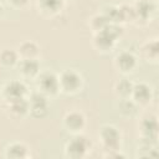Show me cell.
Listing matches in <instances>:
<instances>
[{"label": "cell", "instance_id": "22", "mask_svg": "<svg viewBox=\"0 0 159 159\" xmlns=\"http://www.w3.org/2000/svg\"><path fill=\"white\" fill-rule=\"evenodd\" d=\"M102 14L107 17V20L111 24H122V17H120V10L119 6L116 5H107L102 9Z\"/></svg>", "mask_w": 159, "mask_h": 159}, {"label": "cell", "instance_id": "10", "mask_svg": "<svg viewBox=\"0 0 159 159\" xmlns=\"http://www.w3.org/2000/svg\"><path fill=\"white\" fill-rule=\"evenodd\" d=\"M113 65L119 72L130 73L137 68L138 58L133 52H130L128 50H123L116 55V57L113 60Z\"/></svg>", "mask_w": 159, "mask_h": 159}, {"label": "cell", "instance_id": "17", "mask_svg": "<svg viewBox=\"0 0 159 159\" xmlns=\"http://www.w3.org/2000/svg\"><path fill=\"white\" fill-rule=\"evenodd\" d=\"M17 53L20 58H37V56L40 55V47L36 42L31 41V40H26L22 41L19 46H17Z\"/></svg>", "mask_w": 159, "mask_h": 159}, {"label": "cell", "instance_id": "24", "mask_svg": "<svg viewBox=\"0 0 159 159\" xmlns=\"http://www.w3.org/2000/svg\"><path fill=\"white\" fill-rule=\"evenodd\" d=\"M122 22H135V12L132 4H122L119 5Z\"/></svg>", "mask_w": 159, "mask_h": 159}, {"label": "cell", "instance_id": "14", "mask_svg": "<svg viewBox=\"0 0 159 159\" xmlns=\"http://www.w3.org/2000/svg\"><path fill=\"white\" fill-rule=\"evenodd\" d=\"M16 66L19 68V72L26 78H36L41 70L37 58H20Z\"/></svg>", "mask_w": 159, "mask_h": 159}, {"label": "cell", "instance_id": "29", "mask_svg": "<svg viewBox=\"0 0 159 159\" xmlns=\"http://www.w3.org/2000/svg\"><path fill=\"white\" fill-rule=\"evenodd\" d=\"M1 1H2V0H0V2H1Z\"/></svg>", "mask_w": 159, "mask_h": 159}, {"label": "cell", "instance_id": "13", "mask_svg": "<svg viewBox=\"0 0 159 159\" xmlns=\"http://www.w3.org/2000/svg\"><path fill=\"white\" fill-rule=\"evenodd\" d=\"M139 53H140V57L145 62L153 63V65L158 63V60H159V42H158V39L153 37V39H148L145 42H143L140 45Z\"/></svg>", "mask_w": 159, "mask_h": 159}, {"label": "cell", "instance_id": "11", "mask_svg": "<svg viewBox=\"0 0 159 159\" xmlns=\"http://www.w3.org/2000/svg\"><path fill=\"white\" fill-rule=\"evenodd\" d=\"M130 98L134 101V103L138 107H145L148 106L153 99V89L152 87L145 82H137L133 83Z\"/></svg>", "mask_w": 159, "mask_h": 159}, {"label": "cell", "instance_id": "16", "mask_svg": "<svg viewBox=\"0 0 159 159\" xmlns=\"http://www.w3.org/2000/svg\"><path fill=\"white\" fill-rule=\"evenodd\" d=\"M30 155L29 148L26 144L21 142H14L6 145L5 148V157L9 159H24Z\"/></svg>", "mask_w": 159, "mask_h": 159}, {"label": "cell", "instance_id": "26", "mask_svg": "<svg viewBox=\"0 0 159 159\" xmlns=\"http://www.w3.org/2000/svg\"><path fill=\"white\" fill-rule=\"evenodd\" d=\"M2 14H4V7H2V5H1V2H0V17L2 16Z\"/></svg>", "mask_w": 159, "mask_h": 159}, {"label": "cell", "instance_id": "3", "mask_svg": "<svg viewBox=\"0 0 159 159\" xmlns=\"http://www.w3.org/2000/svg\"><path fill=\"white\" fill-rule=\"evenodd\" d=\"M91 148L92 143L86 135L81 133L73 134V137L66 143L65 155L71 159H82L88 154Z\"/></svg>", "mask_w": 159, "mask_h": 159}, {"label": "cell", "instance_id": "21", "mask_svg": "<svg viewBox=\"0 0 159 159\" xmlns=\"http://www.w3.org/2000/svg\"><path fill=\"white\" fill-rule=\"evenodd\" d=\"M139 107L134 103V101L128 97V98H119L118 103V112L123 117H133L137 113V109Z\"/></svg>", "mask_w": 159, "mask_h": 159}, {"label": "cell", "instance_id": "9", "mask_svg": "<svg viewBox=\"0 0 159 159\" xmlns=\"http://www.w3.org/2000/svg\"><path fill=\"white\" fill-rule=\"evenodd\" d=\"M132 5L135 12V22L145 24L150 21L157 11V1L153 0H135Z\"/></svg>", "mask_w": 159, "mask_h": 159}, {"label": "cell", "instance_id": "20", "mask_svg": "<svg viewBox=\"0 0 159 159\" xmlns=\"http://www.w3.org/2000/svg\"><path fill=\"white\" fill-rule=\"evenodd\" d=\"M132 88H133V82L125 77L118 80L114 83V93L118 98H128L130 97L132 93Z\"/></svg>", "mask_w": 159, "mask_h": 159}, {"label": "cell", "instance_id": "18", "mask_svg": "<svg viewBox=\"0 0 159 159\" xmlns=\"http://www.w3.org/2000/svg\"><path fill=\"white\" fill-rule=\"evenodd\" d=\"M63 2V0H36V6L43 15H55L62 9Z\"/></svg>", "mask_w": 159, "mask_h": 159}, {"label": "cell", "instance_id": "7", "mask_svg": "<svg viewBox=\"0 0 159 159\" xmlns=\"http://www.w3.org/2000/svg\"><path fill=\"white\" fill-rule=\"evenodd\" d=\"M0 96L6 103L19 98H25L27 97V87L21 80H11L0 89Z\"/></svg>", "mask_w": 159, "mask_h": 159}, {"label": "cell", "instance_id": "6", "mask_svg": "<svg viewBox=\"0 0 159 159\" xmlns=\"http://www.w3.org/2000/svg\"><path fill=\"white\" fill-rule=\"evenodd\" d=\"M158 119L154 114H147L140 118L138 123V130L140 134V140H147L149 143L158 144Z\"/></svg>", "mask_w": 159, "mask_h": 159}, {"label": "cell", "instance_id": "5", "mask_svg": "<svg viewBox=\"0 0 159 159\" xmlns=\"http://www.w3.org/2000/svg\"><path fill=\"white\" fill-rule=\"evenodd\" d=\"M36 87L37 91L47 97L56 96L60 92L58 76L50 70L40 71V73L36 76Z\"/></svg>", "mask_w": 159, "mask_h": 159}, {"label": "cell", "instance_id": "4", "mask_svg": "<svg viewBox=\"0 0 159 159\" xmlns=\"http://www.w3.org/2000/svg\"><path fill=\"white\" fill-rule=\"evenodd\" d=\"M99 142L106 152L119 150L122 147V134L119 129L112 124H104L98 132Z\"/></svg>", "mask_w": 159, "mask_h": 159}, {"label": "cell", "instance_id": "12", "mask_svg": "<svg viewBox=\"0 0 159 159\" xmlns=\"http://www.w3.org/2000/svg\"><path fill=\"white\" fill-rule=\"evenodd\" d=\"M63 127L72 134L81 133L86 127V117L80 111H70L63 117Z\"/></svg>", "mask_w": 159, "mask_h": 159}, {"label": "cell", "instance_id": "28", "mask_svg": "<svg viewBox=\"0 0 159 159\" xmlns=\"http://www.w3.org/2000/svg\"><path fill=\"white\" fill-rule=\"evenodd\" d=\"M153 1H157V0H153Z\"/></svg>", "mask_w": 159, "mask_h": 159}, {"label": "cell", "instance_id": "8", "mask_svg": "<svg viewBox=\"0 0 159 159\" xmlns=\"http://www.w3.org/2000/svg\"><path fill=\"white\" fill-rule=\"evenodd\" d=\"M29 101V113L35 117V118H42L47 116L50 106H48V97L41 93L40 91L32 92L30 97L27 98Z\"/></svg>", "mask_w": 159, "mask_h": 159}, {"label": "cell", "instance_id": "27", "mask_svg": "<svg viewBox=\"0 0 159 159\" xmlns=\"http://www.w3.org/2000/svg\"><path fill=\"white\" fill-rule=\"evenodd\" d=\"M63 1H70V0H63Z\"/></svg>", "mask_w": 159, "mask_h": 159}, {"label": "cell", "instance_id": "19", "mask_svg": "<svg viewBox=\"0 0 159 159\" xmlns=\"http://www.w3.org/2000/svg\"><path fill=\"white\" fill-rule=\"evenodd\" d=\"M20 57L16 50L4 48L0 51V65L2 67H14L19 63Z\"/></svg>", "mask_w": 159, "mask_h": 159}, {"label": "cell", "instance_id": "15", "mask_svg": "<svg viewBox=\"0 0 159 159\" xmlns=\"http://www.w3.org/2000/svg\"><path fill=\"white\" fill-rule=\"evenodd\" d=\"M6 109L9 114L14 118H22L29 113V101L27 97L19 98L6 103Z\"/></svg>", "mask_w": 159, "mask_h": 159}, {"label": "cell", "instance_id": "23", "mask_svg": "<svg viewBox=\"0 0 159 159\" xmlns=\"http://www.w3.org/2000/svg\"><path fill=\"white\" fill-rule=\"evenodd\" d=\"M108 24H111V22L107 20V17H106L102 12H99V14L93 15V16L89 19L88 26L92 29V31H93V32H98V31L103 30Z\"/></svg>", "mask_w": 159, "mask_h": 159}, {"label": "cell", "instance_id": "25", "mask_svg": "<svg viewBox=\"0 0 159 159\" xmlns=\"http://www.w3.org/2000/svg\"><path fill=\"white\" fill-rule=\"evenodd\" d=\"M7 1L15 9H24L29 4V0H7Z\"/></svg>", "mask_w": 159, "mask_h": 159}, {"label": "cell", "instance_id": "1", "mask_svg": "<svg viewBox=\"0 0 159 159\" xmlns=\"http://www.w3.org/2000/svg\"><path fill=\"white\" fill-rule=\"evenodd\" d=\"M122 34L123 29L119 24H108L103 30L94 32L93 46L101 52H108L114 47L117 40L122 36Z\"/></svg>", "mask_w": 159, "mask_h": 159}, {"label": "cell", "instance_id": "2", "mask_svg": "<svg viewBox=\"0 0 159 159\" xmlns=\"http://www.w3.org/2000/svg\"><path fill=\"white\" fill-rule=\"evenodd\" d=\"M58 83L61 92L66 94H75L82 89L83 77L78 71L73 68H67L58 75Z\"/></svg>", "mask_w": 159, "mask_h": 159}]
</instances>
